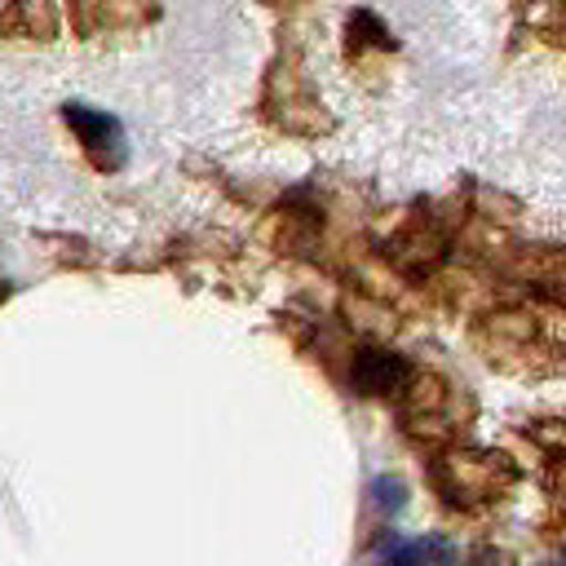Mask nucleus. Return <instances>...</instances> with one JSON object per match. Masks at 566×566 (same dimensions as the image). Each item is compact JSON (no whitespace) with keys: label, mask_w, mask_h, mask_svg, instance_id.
Instances as JSON below:
<instances>
[{"label":"nucleus","mask_w":566,"mask_h":566,"mask_svg":"<svg viewBox=\"0 0 566 566\" xmlns=\"http://www.w3.org/2000/svg\"><path fill=\"white\" fill-rule=\"evenodd\" d=\"M464 566H513V557H509L504 548H491V544H482V548H473V553L464 557Z\"/></svg>","instance_id":"nucleus-5"},{"label":"nucleus","mask_w":566,"mask_h":566,"mask_svg":"<svg viewBox=\"0 0 566 566\" xmlns=\"http://www.w3.org/2000/svg\"><path fill=\"white\" fill-rule=\"evenodd\" d=\"M371 500H376V509H402V482L398 478H376Z\"/></svg>","instance_id":"nucleus-4"},{"label":"nucleus","mask_w":566,"mask_h":566,"mask_svg":"<svg viewBox=\"0 0 566 566\" xmlns=\"http://www.w3.org/2000/svg\"><path fill=\"white\" fill-rule=\"evenodd\" d=\"M4 296H9V287H4V279H0V301H4Z\"/></svg>","instance_id":"nucleus-6"},{"label":"nucleus","mask_w":566,"mask_h":566,"mask_svg":"<svg viewBox=\"0 0 566 566\" xmlns=\"http://www.w3.org/2000/svg\"><path fill=\"white\" fill-rule=\"evenodd\" d=\"M62 115H66V124L80 133V142H84L88 150H97V146H115V150H119V124H115L111 115L88 111V106H80V102H71Z\"/></svg>","instance_id":"nucleus-3"},{"label":"nucleus","mask_w":566,"mask_h":566,"mask_svg":"<svg viewBox=\"0 0 566 566\" xmlns=\"http://www.w3.org/2000/svg\"><path fill=\"white\" fill-rule=\"evenodd\" d=\"M27 35V40H49L57 31V13L49 4H4L0 9V35Z\"/></svg>","instance_id":"nucleus-2"},{"label":"nucleus","mask_w":566,"mask_h":566,"mask_svg":"<svg viewBox=\"0 0 566 566\" xmlns=\"http://www.w3.org/2000/svg\"><path fill=\"white\" fill-rule=\"evenodd\" d=\"M349 380H354L358 394H394L411 380V367L389 349H358L354 367H349Z\"/></svg>","instance_id":"nucleus-1"}]
</instances>
